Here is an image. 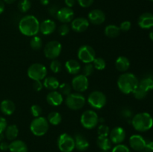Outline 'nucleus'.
<instances>
[{"instance_id":"1","label":"nucleus","mask_w":153,"mask_h":152,"mask_svg":"<svg viewBox=\"0 0 153 152\" xmlns=\"http://www.w3.org/2000/svg\"><path fill=\"white\" fill-rule=\"evenodd\" d=\"M19 29L23 35L34 37L40 31V22L36 16L26 15L19 20Z\"/></svg>"},{"instance_id":"2","label":"nucleus","mask_w":153,"mask_h":152,"mask_svg":"<svg viewBox=\"0 0 153 152\" xmlns=\"http://www.w3.org/2000/svg\"><path fill=\"white\" fill-rule=\"evenodd\" d=\"M139 80L134 74L124 72L117 80V86L121 92L123 94L132 93L133 91L138 86Z\"/></svg>"},{"instance_id":"3","label":"nucleus","mask_w":153,"mask_h":152,"mask_svg":"<svg viewBox=\"0 0 153 152\" xmlns=\"http://www.w3.org/2000/svg\"><path fill=\"white\" fill-rule=\"evenodd\" d=\"M131 122L133 128L139 132H146L153 126V118L149 113L146 112L134 115Z\"/></svg>"},{"instance_id":"4","label":"nucleus","mask_w":153,"mask_h":152,"mask_svg":"<svg viewBox=\"0 0 153 152\" xmlns=\"http://www.w3.org/2000/svg\"><path fill=\"white\" fill-rule=\"evenodd\" d=\"M49 124L47 119L43 116L34 118L30 124V130L36 137H42L47 133Z\"/></svg>"},{"instance_id":"5","label":"nucleus","mask_w":153,"mask_h":152,"mask_svg":"<svg viewBox=\"0 0 153 152\" xmlns=\"http://www.w3.org/2000/svg\"><path fill=\"white\" fill-rule=\"evenodd\" d=\"M86 103L85 96L80 92L70 93L65 99V104L68 108L73 110H79L83 108Z\"/></svg>"},{"instance_id":"6","label":"nucleus","mask_w":153,"mask_h":152,"mask_svg":"<svg viewBox=\"0 0 153 152\" xmlns=\"http://www.w3.org/2000/svg\"><path fill=\"white\" fill-rule=\"evenodd\" d=\"M27 74L29 78L33 80H42L46 77L47 69L43 64L36 63L28 67Z\"/></svg>"},{"instance_id":"7","label":"nucleus","mask_w":153,"mask_h":152,"mask_svg":"<svg viewBox=\"0 0 153 152\" xmlns=\"http://www.w3.org/2000/svg\"><path fill=\"white\" fill-rule=\"evenodd\" d=\"M80 122L82 126L86 129H93L98 125L99 116L94 110H86L81 116Z\"/></svg>"},{"instance_id":"8","label":"nucleus","mask_w":153,"mask_h":152,"mask_svg":"<svg viewBox=\"0 0 153 152\" xmlns=\"http://www.w3.org/2000/svg\"><path fill=\"white\" fill-rule=\"evenodd\" d=\"M88 102L93 108L100 110L105 106L107 103V98L102 92L96 90L91 92L88 95Z\"/></svg>"},{"instance_id":"9","label":"nucleus","mask_w":153,"mask_h":152,"mask_svg":"<svg viewBox=\"0 0 153 152\" xmlns=\"http://www.w3.org/2000/svg\"><path fill=\"white\" fill-rule=\"evenodd\" d=\"M62 51V46L61 43L57 40H52L48 42L44 47V55L46 58L55 60L59 57Z\"/></svg>"},{"instance_id":"10","label":"nucleus","mask_w":153,"mask_h":152,"mask_svg":"<svg viewBox=\"0 0 153 152\" xmlns=\"http://www.w3.org/2000/svg\"><path fill=\"white\" fill-rule=\"evenodd\" d=\"M58 146L61 152H72L75 148V140L68 134H61L58 139Z\"/></svg>"},{"instance_id":"11","label":"nucleus","mask_w":153,"mask_h":152,"mask_svg":"<svg viewBox=\"0 0 153 152\" xmlns=\"http://www.w3.org/2000/svg\"><path fill=\"white\" fill-rule=\"evenodd\" d=\"M78 58L84 63H93L96 58L95 50L94 48L88 45H83L80 46L78 50Z\"/></svg>"},{"instance_id":"12","label":"nucleus","mask_w":153,"mask_h":152,"mask_svg":"<svg viewBox=\"0 0 153 152\" xmlns=\"http://www.w3.org/2000/svg\"><path fill=\"white\" fill-rule=\"evenodd\" d=\"M72 88L78 92H83L88 89L89 86V80L88 77L84 75H78L72 80Z\"/></svg>"},{"instance_id":"13","label":"nucleus","mask_w":153,"mask_h":152,"mask_svg":"<svg viewBox=\"0 0 153 152\" xmlns=\"http://www.w3.org/2000/svg\"><path fill=\"white\" fill-rule=\"evenodd\" d=\"M74 11L71 7H64L59 8L55 17L63 24H67L74 19Z\"/></svg>"},{"instance_id":"14","label":"nucleus","mask_w":153,"mask_h":152,"mask_svg":"<svg viewBox=\"0 0 153 152\" xmlns=\"http://www.w3.org/2000/svg\"><path fill=\"white\" fill-rule=\"evenodd\" d=\"M108 137L114 144H121L126 139V131L122 127H115L110 131Z\"/></svg>"},{"instance_id":"15","label":"nucleus","mask_w":153,"mask_h":152,"mask_svg":"<svg viewBox=\"0 0 153 152\" xmlns=\"http://www.w3.org/2000/svg\"><path fill=\"white\" fill-rule=\"evenodd\" d=\"M146 141L142 136L134 134L129 139L130 147L136 151H142L145 149Z\"/></svg>"},{"instance_id":"16","label":"nucleus","mask_w":153,"mask_h":152,"mask_svg":"<svg viewBox=\"0 0 153 152\" xmlns=\"http://www.w3.org/2000/svg\"><path fill=\"white\" fill-rule=\"evenodd\" d=\"M88 21L94 25H101L105 21V14L100 9H94L88 13Z\"/></svg>"},{"instance_id":"17","label":"nucleus","mask_w":153,"mask_h":152,"mask_svg":"<svg viewBox=\"0 0 153 152\" xmlns=\"http://www.w3.org/2000/svg\"><path fill=\"white\" fill-rule=\"evenodd\" d=\"M90 22L85 17H77L71 22V28L76 32H83L88 28Z\"/></svg>"},{"instance_id":"18","label":"nucleus","mask_w":153,"mask_h":152,"mask_svg":"<svg viewBox=\"0 0 153 152\" xmlns=\"http://www.w3.org/2000/svg\"><path fill=\"white\" fill-rule=\"evenodd\" d=\"M138 25L142 29H150L153 28V13H143L139 16Z\"/></svg>"},{"instance_id":"19","label":"nucleus","mask_w":153,"mask_h":152,"mask_svg":"<svg viewBox=\"0 0 153 152\" xmlns=\"http://www.w3.org/2000/svg\"><path fill=\"white\" fill-rule=\"evenodd\" d=\"M46 101L51 106H60L64 101V97L58 91L52 90L46 95Z\"/></svg>"},{"instance_id":"20","label":"nucleus","mask_w":153,"mask_h":152,"mask_svg":"<svg viewBox=\"0 0 153 152\" xmlns=\"http://www.w3.org/2000/svg\"><path fill=\"white\" fill-rule=\"evenodd\" d=\"M56 29V23L52 19H47L40 23V31L43 35H50Z\"/></svg>"},{"instance_id":"21","label":"nucleus","mask_w":153,"mask_h":152,"mask_svg":"<svg viewBox=\"0 0 153 152\" xmlns=\"http://www.w3.org/2000/svg\"><path fill=\"white\" fill-rule=\"evenodd\" d=\"M75 148L80 151H85L89 148V142L81 134H76L74 137Z\"/></svg>"},{"instance_id":"22","label":"nucleus","mask_w":153,"mask_h":152,"mask_svg":"<svg viewBox=\"0 0 153 152\" xmlns=\"http://www.w3.org/2000/svg\"><path fill=\"white\" fill-rule=\"evenodd\" d=\"M115 67L121 72H126L130 67V61L125 56H120L115 61Z\"/></svg>"},{"instance_id":"23","label":"nucleus","mask_w":153,"mask_h":152,"mask_svg":"<svg viewBox=\"0 0 153 152\" xmlns=\"http://www.w3.org/2000/svg\"><path fill=\"white\" fill-rule=\"evenodd\" d=\"M65 68L70 75H77L81 70V65L76 60L70 59L66 61Z\"/></svg>"},{"instance_id":"24","label":"nucleus","mask_w":153,"mask_h":152,"mask_svg":"<svg viewBox=\"0 0 153 152\" xmlns=\"http://www.w3.org/2000/svg\"><path fill=\"white\" fill-rule=\"evenodd\" d=\"M15 109H16L15 104L9 99L4 100L0 104V110L6 116L13 114V112L15 111Z\"/></svg>"},{"instance_id":"25","label":"nucleus","mask_w":153,"mask_h":152,"mask_svg":"<svg viewBox=\"0 0 153 152\" xmlns=\"http://www.w3.org/2000/svg\"><path fill=\"white\" fill-rule=\"evenodd\" d=\"M8 150L10 152H28V147L22 140H13L9 144Z\"/></svg>"},{"instance_id":"26","label":"nucleus","mask_w":153,"mask_h":152,"mask_svg":"<svg viewBox=\"0 0 153 152\" xmlns=\"http://www.w3.org/2000/svg\"><path fill=\"white\" fill-rule=\"evenodd\" d=\"M43 86L48 89L50 90H56L58 87H59V80L58 78L53 76H49V77H46L43 79Z\"/></svg>"},{"instance_id":"27","label":"nucleus","mask_w":153,"mask_h":152,"mask_svg":"<svg viewBox=\"0 0 153 152\" xmlns=\"http://www.w3.org/2000/svg\"><path fill=\"white\" fill-rule=\"evenodd\" d=\"M97 145L102 151H109L112 147V142L108 137L98 136L97 139Z\"/></svg>"},{"instance_id":"28","label":"nucleus","mask_w":153,"mask_h":152,"mask_svg":"<svg viewBox=\"0 0 153 152\" xmlns=\"http://www.w3.org/2000/svg\"><path fill=\"white\" fill-rule=\"evenodd\" d=\"M105 34L111 38H114L120 34V28L115 25H108L105 28Z\"/></svg>"},{"instance_id":"29","label":"nucleus","mask_w":153,"mask_h":152,"mask_svg":"<svg viewBox=\"0 0 153 152\" xmlns=\"http://www.w3.org/2000/svg\"><path fill=\"white\" fill-rule=\"evenodd\" d=\"M4 134H5V137L7 139L13 141L18 137L19 130H18L16 125H10L6 128L5 131H4Z\"/></svg>"},{"instance_id":"30","label":"nucleus","mask_w":153,"mask_h":152,"mask_svg":"<svg viewBox=\"0 0 153 152\" xmlns=\"http://www.w3.org/2000/svg\"><path fill=\"white\" fill-rule=\"evenodd\" d=\"M138 86L149 92L153 89V78L152 77H144L139 81Z\"/></svg>"},{"instance_id":"31","label":"nucleus","mask_w":153,"mask_h":152,"mask_svg":"<svg viewBox=\"0 0 153 152\" xmlns=\"http://www.w3.org/2000/svg\"><path fill=\"white\" fill-rule=\"evenodd\" d=\"M46 119L49 124L52 125H58L62 121V116L58 112H51L49 113Z\"/></svg>"},{"instance_id":"32","label":"nucleus","mask_w":153,"mask_h":152,"mask_svg":"<svg viewBox=\"0 0 153 152\" xmlns=\"http://www.w3.org/2000/svg\"><path fill=\"white\" fill-rule=\"evenodd\" d=\"M42 46H43V42H42V39L38 36H34L32 37L31 40H30V46L34 50H39L41 49Z\"/></svg>"},{"instance_id":"33","label":"nucleus","mask_w":153,"mask_h":152,"mask_svg":"<svg viewBox=\"0 0 153 152\" xmlns=\"http://www.w3.org/2000/svg\"><path fill=\"white\" fill-rule=\"evenodd\" d=\"M31 3L30 0H19L18 2V9L22 13H26L31 9Z\"/></svg>"},{"instance_id":"34","label":"nucleus","mask_w":153,"mask_h":152,"mask_svg":"<svg viewBox=\"0 0 153 152\" xmlns=\"http://www.w3.org/2000/svg\"><path fill=\"white\" fill-rule=\"evenodd\" d=\"M92 63L97 70H103L106 66V62L102 58H95Z\"/></svg>"},{"instance_id":"35","label":"nucleus","mask_w":153,"mask_h":152,"mask_svg":"<svg viewBox=\"0 0 153 152\" xmlns=\"http://www.w3.org/2000/svg\"><path fill=\"white\" fill-rule=\"evenodd\" d=\"M132 93L136 99L141 100L143 99V98L147 95L148 92H146V90H144V89H142L141 87H140V86H138L134 91H133Z\"/></svg>"},{"instance_id":"36","label":"nucleus","mask_w":153,"mask_h":152,"mask_svg":"<svg viewBox=\"0 0 153 152\" xmlns=\"http://www.w3.org/2000/svg\"><path fill=\"white\" fill-rule=\"evenodd\" d=\"M120 116L125 120L129 121L131 120L134 116H133V112L131 109L128 107H123L120 110Z\"/></svg>"},{"instance_id":"37","label":"nucleus","mask_w":153,"mask_h":152,"mask_svg":"<svg viewBox=\"0 0 153 152\" xmlns=\"http://www.w3.org/2000/svg\"><path fill=\"white\" fill-rule=\"evenodd\" d=\"M50 69L52 72L54 73H58L61 71L62 69V64L58 60H52V61L50 63Z\"/></svg>"},{"instance_id":"38","label":"nucleus","mask_w":153,"mask_h":152,"mask_svg":"<svg viewBox=\"0 0 153 152\" xmlns=\"http://www.w3.org/2000/svg\"><path fill=\"white\" fill-rule=\"evenodd\" d=\"M59 90L60 92L61 93L62 95H70L71 93V90H72V86L70 84L67 83H63L59 85Z\"/></svg>"},{"instance_id":"39","label":"nucleus","mask_w":153,"mask_h":152,"mask_svg":"<svg viewBox=\"0 0 153 152\" xmlns=\"http://www.w3.org/2000/svg\"><path fill=\"white\" fill-rule=\"evenodd\" d=\"M97 133H98L99 136H102V137H108L109 133H110V128H109V127L108 126V125H104V124H101V125L98 127Z\"/></svg>"},{"instance_id":"40","label":"nucleus","mask_w":153,"mask_h":152,"mask_svg":"<svg viewBox=\"0 0 153 152\" xmlns=\"http://www.w3.org/2000/svg\"><path fill=\"white\" fill-rule=\"evenodd\" d=\"M94 69L95 68H94L92 63H85V65L83 67V69H82V72H83V74L82 75H85L86 77H88V76L91 75L94 73Z\"/></svg>"},{"instance_id":"41","label":"nucleus","mask_w":153,"mask_h":152,"mask_svg":"<svg viewBox=\"0 0 153 152\" xmlns=\"http://www.w3.org/2000/svg\"><path fill=\"white\" fill-rule=\"evenodd\" d=\"M31 113L34 118L39 117L42 114V108L38 104H34L31 107Z\"/></svg>"},{"instance_id":"42","label":"nucleus","mask_w":153,"mask_h":152,"mask_svg":"<svg viewBox=\"0 0 153 152\" xmlns=\"http://www.w3.org/2000/svg\"><path fill=\"white\" fill-rule=\"evenodd\" d=\"M70 26L67 24H62L58 28V33L61 36H66L70 32Z\"/></svg>"},{"instance_id":"43","label":"nucleus","mask_w":153,"mask_h":152,"mask_svg":"<svg viewBox=\"0 0 153 152\" xmlns=\"http://www.w3.org/2000/svg\"><path fill=\"white\" fill-rule=\"evenodd\" d=\"M111 152H130V150L128 146L123 144H118L113 148Z\"/></svg>"},{"instance_id":"44","label":"nucleus","mask_w":153,"mask_h":152,"mask_svg":"<svg viewBox=\"0 0 153 152\" xmlns=\"http://www.w3.org/2000/svg\"><path fill=\"white\" fill-rule=\"evenodd\" d=\"M131 27V22H129V21H123V22H121L120 25V31H129Z\"/></svg>"},{"instance_id":"45","label":"nucleus","mask_w":153,"mask_h":152,"mask_svg":"<svg viewBox=\"0 0 153 152\" xmlns=\"http://www.w3.org/2000/svg\"><path fill=\"white\" fill-rule=\"evenodd\" d=\"M79 5L82 7H88L91 6L94 3V0H76Z\"/></svg>"},{"instance_id":"46","label":"nucleus","mask_w":153,"mask_h":152,"mask_svg":"<svg viewBox=\"0 0 153 152\" xmlns=\"http://www.w3.org/2000/svg\"><path fill=\"white\" fill-rule=\"evenodd\" d=\"M7 127V120L4 118L0 116V134H2Z\"/></svg>"},{"instance_id":"47","label":"nucleus","mask_w":153,"mask_h":152,"mask_svg":"<svg viewBox=\"0 0 153 152\" xmlns=\"http://www.w3.org/2000/svg\"><path fill=\"white\" fill-rule=\"evenodd\" d=\"M43 87V84L41 82V80H34V83H33V88L35 91L39 92V91L42 90Z\"/></svg>"},{"instance_id":"48","label":"nucleus","mask_w":153,"mask_h":152,"mask_svg":"<svg viewBox=\"0 0 153 152\" xmlns=\"http://www.w3.org/2000/svg\"><path fill=\"white\" fill-rule=\"evenodd\" d=\"M59 10V7H58L57 5H52L49 9V13L51 16H56L57 14V12L58 10Z\"/></svg>"},{"instance_id":"49","label":"nucleus","mask_w":153,"mask_h":152,"mask_svg":"<svg viewBox=\"0 0 153 152\" xmlns=\"http://www.w3.org/2000/svg\"><path fill=\"white\" fill-rule=\"evenodd\" d=\"M144 150L146 152H153V141L146 142Z\"/></svg>"},{"instance_id":"50","label":"nucleus","mask_w":153,"mask_h":152,"mask_svg":"<svg viewBox=\"0 0 153 152\" xmlns=\"http://www.w3.org/2000/svg\"><path fill=\"white\" fill-rule=\"evenodd\" d=\"M0 149L1 151H7L9 149V144L6 142H1L0 143Z\"/></svg>"},{"instance_id":"51","label":"nucleus","mask_w":153,"mask_h":152,"mask_svg":"<svg viewBox=\"0 0 153 152\" xmlns=\"http://www.w3.org/2000/svg\"><path fill=\"white\" fill-rule=\"evenodd\" d=\"M66 5L68 7H73L76 2V0H64Z\"/></svg>"},{"instance_id":"52","label":"nucleus","mask_w":153,"mask_h":152,"mask_svg":"<svg viewBox=\"0 0 153 152\" xmlns=\"http://www.w3.org/2000/svg\"><path fill=\"white\" fill-rule=\"evenodd\" d=\"M4 10V3L2 0H0V14Z\"/></svg>"},{"instance_id":"53","label":"nucleus","mask_w":153,"mask_h":152,"mask_svg":"<svg viewBox=\"0 0 153 152\" xmlns=\"http://www.w3.org/2000/svg\"><path fill=\"white\" fill-rule=\"evenodd\" d=\"M40 3L43 5H47V4H49V0H40Z\"/></svg>"},{"instance_id":"54","label":"nucleus","mask_w":153,"mask_h":152,"mask_svg":"<svg viewBox=\"0 0 153 152\" xmlns=\"http://www.w3.org/2000/svg\"><path fill=\"white\" fill-rule=\"evenodd\" d=\"M16 1V0H3V1H4V2L7 3V4H13V3H14Z\"/></svg>"},{"instance_id":"55","label":"nucleus","mask_w":153,"mask_h":152,"mask_svg":"<svg viewBox=\"0 0 153 152\" xmlns=\"http://www.w3.org/2000/svg\"><path fill=\"white\" fill-rule=\"evenodd\" d=\"M149 38H150V40H152L153 41V28H152V29L151 30V31L150 32H149Z\"/></svg>"},{"instance_id":"56","label":"nucleus","mask_w":153,"mask_h":152,"mask_svg":"<svg viewBox=\"0 0 153 152\" xmlns=\"http://www.w3.org/2000/svg\"><path fill=\"white\" fill-rule=\"evenodd\" d=\"M4 137V134H3V133L2 134H0V142H2Z\"/></svg>"},{"instance_id":"57","label":"nucleus","mask_w":153,"mask_h":152,"mask_svg":"<svg viewBox=\"0 0 153 152\" xmlns=\"http://www.w3.org/2000/svg\"><path fill=\"white\" fill-rule=\"evenodd\" d=\"M100 152H111V151H101Z\"/></svg>"},{"instance_id":"58","label":"nucleus","mask_w":153,"mask_h":152,"mask_svg":"<svg viewBox=\"0 0 153 152\" xmlns=\"http://www.w3.org/2000/svg\"><path fill=\"white\" fill-rule=\"evenodd\" d=\"M149 1H153V0H149Z\"/></svg>"},{"instance_id":"59","label":"nucleus","mask_w":153,"mask_h":152,"mask_svg":"<svg viewBox=\"0 0 153 152\" xmlns=\"http://www.w3.org/2000/svg\"><path fill=\"white\" fill-rule=\"evenodd\" d=\"M144 152H146V151H144Z\"/></svg>"}]
</instances>
